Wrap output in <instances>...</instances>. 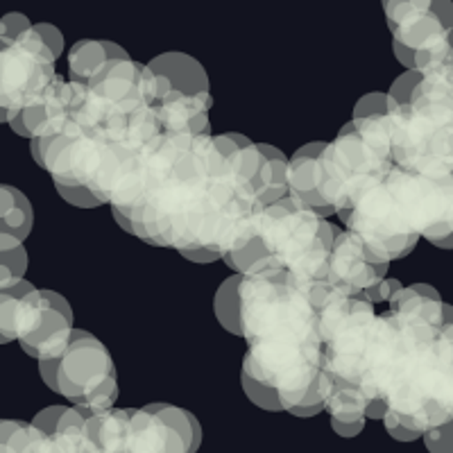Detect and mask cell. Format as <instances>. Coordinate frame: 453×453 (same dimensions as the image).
<instances>
[{"label":"cell","mask_w":453,"mask_h":453,"mask_svg":"<svg viewBox=\"0 0 453 453\" xmlns=\"http://www.w3.org/2000/svg\"><path fill=\"white\" fill-rule=\"evenodd\" d=\"M241 304L250 345L242 370L274 388L283 411L299 408L325 370L318 306L309 290L268 257L242 274Z\"/></svg>","instance_id":"1"},{"label":"cell","mask_w":453,"mask_h":453,"mask_svg":"<svg viewBox=\"0 0 453 453\" xmlns=\"http://www.w3.org/2000/svg\"><path fill=\"white\" fill-rule=\"evenodd\" d=\"M395 165L428 177L453 173V73L426 75L406 107L388 113Z\"/></svg>","instance_id":"2"},{"label":"cell","mask_w":453,"mask_h":453,"mask_svg":"<svg viewBox=\"0 0 453 453\" xmlns=\"http://www.w3.org/2000/svg\"><path fill=\"white\" fill-rule=\"evenodd\" d=\"M392 168L390 116L351 119L322 155V196L342 218L370 188L386 181Z\"/></svg>","instance_id":"3"},{"label":"cell","mask_w":453,"mask_h":453,"mask_svg":"<svg viewBox=\"0 0 453 453\" xmlns=\"http://www.w3.org/2000/svg\"><path fill=\"white\" fill-rule=\"evenodd\" d=\"M388 415L422 438L453 422V325L408 356L388 390Z\"/></svg>","instance_id":"4"},{"label":"cell","mask_w":453,"mask_h":453,"mask_svg":"<svg viewBox=\"0 0 453 453\" xmlns=\"http://www.w3.org/2000/svg\"><path fill=\"white\" fill-rule=\"evenodd\" d=\"M335 234L338 229L331 222L290 193L261 213V238L270 257L277 258L306 290L315 283L329 281L326 274Z\"/></svg>","instance_id":"5"},{"label":"cell","mask_w":453,"mask_h":453,"mask_svg":"<svg viewBox=\"0 0 453 453\" xmlns=\"http://www.w3.org/2000/svg\"><path fill=\"white\" fill-rule=\"evenodd\" d=\"M55 55L32 27L12 43H0V119L10 123L57 82Z\"/></svg>","instance_id":"6"},{"label":"cell","mask_w":453,"mask_h":453,"mask_svg":"<svg viewBox=\"0 0 453 453\" xmlns=\"http://www.w3.org/2000/svg\"><path fill=\"white\" fill-rule=\"evenodd\" d=\"M342 220L347 225V232L361 238L372 257L381 263L408 257L418 245L419 236L408 225L388 181L370 188L356 202L354 209L342 216Z\"/></svg>","instance_id":"7"},{"label":"cell","mask_w":453,"mask_h":453,"mask_svg":"<svg viewBox=\"0 0 453 453\" xmlns=\"http://www.w3.org/2000/svg\"><path fill=\"white\" fill-rule=\"evenodd\" d=\"M386 181L418 236L433 245L453 236V173L428 177L395 165Z\"/></svg>","instance_id":"8"},{"label":"cell","mask_w":453,"mask_h":453,"mask_svg":"<svg viewBox=\"0 0 453 453\" xmlns=\"http://www.w3.org/2000/svg\"><path fill=\"white\" fill-rule=\"evenodd\" d=\"M116 379L111 354L96 335L75 329L66 354L57 361V395L82 406L93 392Z\"/></svg>","instance_id":"9"},{"label":"cell","mask_w":453,"mask_h":453,"mask_svg":"<svg viewBox=\"0 0 453 453\" xmlns=\"http://www.w3.org/2000/svg\"><path fill=\"white\" fill-rule=\"evenodd\" d=\"M390 263H381L370 254L361 238L351 232L335 234L334 252L329 258V283L347 297H361L374 283L386 279Z\"/></svg>","instance_id":"10"},{"label":"cell","mask_w":453,"mask_h":453,"mask_svg":"<svg viewBox=\"0 0 453 453\" xmlns=\"http://www.w3.org/2000/svg\"><path fill=\"white\" fill-rule=\"evenodd\" d=\"M46 297V315H43L42 326L19 345L23 347L27 356L36 358V363L59 361L71 347L73 334H75V315L71 304L55 290L43 288Z\"/></svg>","instance_id":"11"},{"label":"cell","mask_w":453,"mask_h":453,"mask_svg":"<svg viewBox=\"0 0 453 453\" xmlns=\"http://www.w3.org/2000/svg\"><path fill=\"white\" fill-rule=\"evenodd\" d=\"M383 10L395 42L415 52L431 39L449 32L442 16L435 12V0H388Z\"/></svg>","instance_id":"12"},{"label":"cell","mask_w":453,"mask_h":453,"mask_svg":"<svg viewBox=\"0 0 453 453\" xmlns=\"http://www.w3.org/2000/svg\"><path fill=\"white\" fill-rule=\"evenodd\" d=\"M46 315L43 288H35L30 281H19L0 290V338L3 342L26 340L35 334Z\"/></svg>","instance_id":"13"},{"label":"cell","mask_w":453,"mask_h":453,"mask_svg":"<svg viewBox=\"0 0 453 453\" xmlns=\"http://www.w3.org/2000/svg\"><path fill=\"white\" fill-rule=\"evenodd\" d=\"M329 143L322 141H313L306 143L297 150L290 159L288 165V191L290 196L297 197L304 206H309L311 211L318 213L319 218H331L338 216L334 206L325 200L322 196V155Z\"/></svg>","instance_id":"14"},{"label":"cell","mask_w":453,"mask_h":453,"mask_svg":"<svg viewBox=\"0 0 453 453\" xmlns=\"http://www.w3.org/2000/svg\"><path fill=\"white\" fill-rule=\"evenodd\" d=\"M211 96H191V93L173 91L155 104L159 116L161 134H188L211 136L209 129V109Z\"/></svg>","instance_id":"15"},{"label":"cell","mask_w":453,"mask_h":453,"mask_svg":"<svg viewBox=\"0 0 453 453\" xmlns=\"http://www.w3.org/2000/svg\"><path fill=\"white\" fill-rule=\"evenodd\" d=\"M127 453H193L188 442L168 422L148 408H132Z\"/></svg>","instance_id":"16"},{"label":"cell","mask_w":453,"mask_h":453,"mask_svg":"<svg viewBox=\"0 0 453 453\" xmlns=\"http://www.w3.org/2000/svg\"><path fill=\"white\" fill-rule=\"evenodd\" d=\"M319 395H322V403H325V411H329L331 419L354 424L363 422L367 418L370 399L363 392V388L356 386V383L335 379V376L326 374L322 370V376H319Z\"/></svg>","instance_id":"17"},{"label":"cell","mask_w":453,"mask_h":453,"mask_svg":"<svg viewBox=\"0 0 453 453\" xmlns=\"http://www.w3.org/2000/svg\"><path fill=\"white\" fill-rule=\"evenodd\" d=\"M148 66L164 75L175 91L191 93V96H211L204 66L186 52H164V55H157Z\"/></svg>","instance_id":"18"},{"label":"cell","mask_w":453,"mask_h":453,"mask_svg":"<svg viewBox=\"0 0 453 453\" xmlns=\"http://www.w3.org/2000/svg\"><path fill=\"white\" fill-rule=\"evenodd\" d=\"M258 150L263 155L261 170L254 180V193L261 209L277 204L279 200L288 196V157L281 150L270 143H258Z\"/></svg>","instance_id":"19"},{"label":"cell","mask_w":453,"mask_h":453,"mask_svg":"<svg viewBox=\"0 0 453 453\" xmlns=\"http://www.w3.org/2000/svg\"><path fill=\"white\" fill-rule=\"evenodd\" d=\"M113 59H129V52L113 42H100V39L78 42L71 48V55H68L71 82L87 84Z\"/></svg>","instance_id":"20"},{"label":"cell","mask_w":453,"mask_h":453,"mask_svg":"<svg viewBox=\"0 0 453 453\" xmlns=\"http://www.w3.org/2000/svg\"><path fill=\"white\" fill-rule=\"evenodd\" d=\"M35 225V213L32 204L19 188L10 184L0 186V234L26 241L27 234L32 232Z\"/></svg>","instance_id":"21"},{"label":"cell","mask_w":453,"mask_h":453,"mask_svg":"<svg viewBox=\"0 0 453 453\" xmlns=\"http://www.w3.org/2000/svg\"><path fill=\"white\" fill-rule=\"evenodd\" d=\"M48 435L32 422L3 419L0 424V453H46Z\"/></svg>","instance_id":"22"},{"label":"cell","mask_w":453,"mask_h":453,"mask_svg":"<svg viewBox=\"0 0 453 453\" xmlns=\"http://www.w3.org/2000/svg\"><path fill=\"white\" fill-rule=\"evenodd\" d=\"M241 286L242 274H234L220 283V288L216 290V297H213V313H216L218 322L225 326V331L234 335H245V331H242Z\"/></svg>","instance_id":"23"},{"label":"cell","mask_w":453,"mask_h":453,"mask_svg":"<svg viewBox=\"0 0 453 453\" xmlns=\"http://www.w3.org/2000/svg\"><path fill=\"white\" fill-rule=\"evenodd\" d=\"M26 270L27 252L23 248V241L10 236V234H0V290L23 281Z\"/></svg>","instance_id":"24"},{"label":"cell","mask_w":453,"mask_h":453,"mask_svg":"<svg viewBox=\"0 0 453 453\" xmlns=\"http://www.w3.org/2000/svg\"><path fill=\"white\" fill-rule=\"evenodd\" d=\"M148 408L150 412H155V415H159L164 422H168L170 426L175 428L177 433H180L181 438L188 442V447H191V451L196 453L197 449H200V442H202V426L200 422H197V418L193 415V412L184 411V408H177V406H170V403H150Z\"/></svg>","instance_id":"25"},{"label":"cell","mask_w":453,"mask_h":453,"mask_svg":"<svg viewBox=\"0 0 453 453\" xmlns=\"http://www.w3.org/2000/svg\"><path fill=\"white\" fill-rule=\"evenodd\" d=\"M241 381H242V390H245V395L250 396V402H252L254 406L263 408V411H273V412L283 411L281 395H279L274 388L263 386L261 381H257V379L245 370L241 372Z\"/></svg>","instance_id":"26"},{"label":"cell","mask_w":453,"mask_h":453,"mask_svg":"<svg viewBox=\"0 0 453 453\" xmlns=\"http://www.w3.org/2000/svg\"><path fill=\"white\" fill-rule=\"evenodd\" d=\"M419 82H422V73L419 71L402 73V75L392 82L390 91H388V107H390V111L406 107L412 100V93L419 87Z\"/></svg>","instance_id":"27"},{"label":"cell","mask_w":453,"mask_h":453,"mask_svg":"<svg viewBox=\"0 0 453 453\" xmlns=\"http://www.w3.org/2000/svg\"><path fill=\"white\" fill-rule=\"evenodd\" d=\"M390 107H388V93L374 91L363 96L354 107V120L372 119V116H388Z\"/></svg>","instance_id":"28"},{"label":"cell","mask_w":453,"mask_h":453,"mask_svg":"<svg viewBox=\"0 0 453 453\" xmlns=\"http://www.w3.org/2000/svg\"><path fill=\"white\" fill-rule=\"evenodd\" d=\"M32 23L26 14H19V12H12V14L3 16L0 21V43H12L16 42L19 36H23L26 32L32 30Z\"/></svg>","instance_id":"29"},{"label":"cell","mask_w":453,"mask_h":453,"mask_svg":"<svg viewBox=\"0 0 453 453\" xmlns=\"http://www.w3.org/2000/svg\"><path fill=\"white\" fill-rule=\"evenodd\" d=\"M424 444L428 453H453V422L424 433Z\"/></svg>","instance_id":"30"},{"label":"cell","mask_w":453,"mask_h":453,"mask_svg":"<svg viewBox=\"0 0 453 453\" xmlns=\"http://www.w3.org/2000/svg\"><path fill=\"white\" fill-rule=\"evenodd\" d=\"M402 288H403V283L399 281V279L386 277L383 281L374 283L372 288H367L365 293L361 295V299H365V302H370V304H381V302H388V304H390V299L395 297Z\"/></svg>","instance_id":"31"},{"label":"cell","mask_w":453,"mask_h":453,"mask_svg":"<svg viewBox=\"0 0 453 453\" xmlns=\"http://www.w3.org/2000/svg\"><path fill=\"white\" fill-rule=\"evenodd\" d=\"M68 406H50V408H43L42 412H36L35 419H32V424H35L39 431H43L50 438V435H55L57 426H59V422H62V418L66 415Z\"/></svg>","instance_id":"32"},{"label":"cell","mask_w":453,"mask_h":453,"mask_svg":"<svg viewBox=\"0 0 453 453\" xmlns=\"http://www.w3.org/2000/svg\"><path fill=\"white\" fill-rule=\"evenodd\" d=\"M57 191L68 204L80 206V209H93V206H100L103 202L98 200V196L88 188H66V186H57Z\"/></svg>","instance_id":"33"},{"label":"cell","mask_w":453,"mask_h":453,"mask_svg":"<svg viewBox=\"0 0 453 453\" xmlns=\"http://www.w3.org/2000/svg\"><path fill=\"white\" fill-rule=\"evenodd\" d=\"M35 30L42 35V39L46 42V46L50 48V52L55 55V59H59V55L64 52V36L62 32L57 30L55 26H50V23H36Z\"/></svg>","instance_id":"34"},{"label":"cell","mask_w":453,"mask_h":453,"mask_svg":"<svg viewBox=\"0 0 453 453\" xmlns=\"http://www.w3.org/2000/svg\"><path fill=\"white\" fill-rule=\"evenodd\" d=\"M383 424H386V431L390 433V438L392 440H399V442H415V440H418V438H422L419 433L411 431V428L402 426V424H396L395 419L390 418V415H386Z\"/></svg>","instance_id":"35"},{"label":"cell","mask_w":453,"mask_h":453,"mask_svg":"<svg viewBox=\"0 0 453 453\" xmlns=\"http://www.w3.org/2000/svg\"><path fill=\"white\" fill-rule=\"evenodd\" d=\"M331 428L338 433L340 438H356V435H361L363 428H365V419L354 424H345V422H338V419H331Z\"/></svg>","instance_id":"36"},{"label":"cell","mask_w":453,"mask_h":453,"mask_svg":"<svg viewBox=\"0 0 453 453\" xmlns=\"http://www.w3.org/2000/svg\"><path fill=\"white\" fill-rule=\"evenodd\" d=\"M392 50H395L396 62L406 66V71H415V50H411V48L402 46V43L396 42H392Z\"/></svg>","instance_id":"37"},{"label":"cell","mask_w":453,"mask_h":453,"mask_svg":"<svg viewBox=\"0 0 453 453\" xmlns=\"http://www.w3.org/2000/svg\"><path fill=\"white\" fill-rule=\"evenodd\" d=\"M435 248H442V250H453V236H449L447 241H440Z\"/></svg>","instance_id":"38"}]
</instances>
